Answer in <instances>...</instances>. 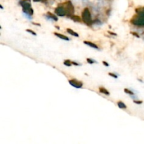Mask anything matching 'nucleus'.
<instances>
[{"mask_svg": "<svg viewBox=\"0 0 144 144\" xmlns=\"http://www.w3.org/2000/svg\"><path fill=\"white\" fill-rule=\"evenodd\" d=\"M136 11L137 15L134 16L131 20V23L133 25L137 26H144V8L141 9H136Z\"/></svg>", "mask_w": 144, "mask_h": 144, "instance_id": "f257e3e1", "label": "nucleus"}, {"mask_svg": "<svg viewBox=\"0 0 144 144\" xmlns=\"http://www.w3.org/2000/svg\"><path fill=\"white\" fill-rule=\"evenodd\" d=\"M82 19L83 22L88 26H90L93 23V20L91 19V16L89 9L85 8L82 13Z\"/></svg>", "mask_w": 144, "mask_h": 144, "instance_id": "f03ea898", "label": "nucleus"}, {"mask_svg": "<svg viewBox=\"0 0 144 144\" xmlns=\"http://www.w3.org/2000/svg\"><path fill=\"white\" fill-rule=\"evenodd\" d=\"M20 5L23 9V12L27 15L32 16L34 14V11L32 9L31 4L30 2V0H23L20 2Z\"/></svg>", "mask_w": 144, "mask_h": 144, "instance_id": "7ed1b4c3", "label": "nucleus"}, {"mask_svg": "<svg viewBox=\"0 0 144 144\" xmlns=\"http://www.w3.org/2000/svg\"><path fill=\"white\" fill-rule=\"evenodd\" d=\"M66 9V12H67V16L70 18L72 16H73L74 13H75V10H74V6L70 2H68L66 4V6L65 7Z\"/></svg>", "mask_w": 144, "mask_h": 144, "instance_id": "20e7f679", "label": "nucleus"}, {"mask_svg": "<svg viewBox=\"0 0 144 144\" xmlns=\"http://www.w3.org/2000/svg\"><path fill=\"white\" fill-rule=\"evenodd\" d=\"M69 84L73 86V87H75L77 89H80L83 87V83L81 81H79L76 79H70L69 81Z\"/></svg>", "mask_w": 144, "mask_h": 144, "instance_id": "39448f33", "label": "nucleus"}, {"mask_svg": "<svg viewBox=\"0 0 144 144\" xmlns=\"http://www.w3.org/2000/svg\"><path fill=\"white\" fill-rule=\"evenodd\" d=\"M55 14L58 16H65L67 15V12L64 6H58L55 9Z\"/></svg>", "mask_w": 144, "mask_h": 144, "instance_id": "423d86ee", "label": "nucleus"}, {"mask_svg": "<svg viewBox=\"0 0 144 144\" xmlns=\"http://www.w3.org/2000/svg\"><path fill=\"white\" fill-rule=\"evenodd\" d=\"M84 44H87V45L91 47H92L93 49H99V46L96 45L95 43L91 42H89V41H84Z\"/></svg>", "mask_w": 144, "mask_h": 144, "instance_id": "0eeeda50", "label": "nucleus"}, {"mask_svg": "<svg viewBox=\"0 0 144 144\" xmlns=\"http://www.w3.org/2000/svg\"><path fill=\"white\" fill-rule=\"evenodd\" d=\"M54 35H56L57 37H58V38L61 39V40H65V41H69V38L67 36L64 35V34H60V33H58V32H54Z\"/></svg>", "mask_w": 144, "mask_h": 144, "instance_id": "6e6552de", "label": "nucleus"}, {"mask_svg": "<svg viewBox=\"0 0 144 144\" xmlns=\"http://www.w3.org/2000/svg\"><path fill=\"white\" fill-rule=\"evenodd\" d=\"M99 91H100V93H103V94L107 95V96H109V95H110V92H109L105 88L103 87H99Z\"/></svg>", "mask_w": 144, "mask_h": 144, "instance_id": "1a4fd4ad", "label": "nucleus"}, {"mask_svg": "<svg viewBox=\"0 0 144 144\" xmlns=\"http://www.w3.org/2000/svg\"><path fill=\"white\" fill-rule=\"evenodd\" d=\"M46 16H47L49 18H50L51 19H53L54 21H58V18H57L56 15H54L53 14H51V12H47Z\"/></svg>", "mask_w": 144, "mask_h": 144, "instance_id": "9d476101", "label": "nucleus"}, {"mask_svg": "<svg viewBox=\"0 0 144 144\" xmlns=\"http://www.w3.org/2000/svg\"><path fill=\"white\" fill-rule=\"evenodd\" d=\"M67 32H68V33H69L70 34H71V35L74 36V37H79V34H77L76 32H75L74 30H72V29H70V28L67 29Z\"/></svg>", "mask_w": 144, "mask_h": 144, "instance_id": "9b49d317", "label": "nucleus"}, {"mask_svg": "<svg viewBox=\"0 0 144 144\" xmlns=\"http://www.w3.org/2000/svg\"><path fill=\"white\" fill-rule=\"evenodd\" d=\"M70 18L72 19L73 20H74L75 22H82V19H81V18L78 16H76V15H73V16H72L70 17Z\"/></svg>", "mask_w": 144, "mask_h": 144, "instance_id": "f8f14e48", "label": "nucleus"}, {"mask_svg": "<svg viewBox=\"0 0 144 144\" xmlns=\"http://www.w3.org/2000/svg\"><path fill=\"white\" fill-rule=\"evenodd\" d=\"M117 105H118V107H119V108H121V109H126V108H127V105L122 101L117 102Z\"/></svg>", "mask_w": 144, "mask_h": 144, "instance_id": "ddd939ff", "label": "nucleus"}, {"mask_svg": "<svg viewBox=\"0 0 144 144\" xmlns=\"http://www.w3.org/2000/svg\"><path fill=\"white\" fill-rule=\"evenodd\" d=\"M63 64L66 66H68V67H70L71 65H73L72 63V61H70V60H65L64 62H63Z\"/></svg>", "mask_w": 144, "mask_h": 144, "instance_id": "4468645a", "label": "nucleus"}, {"mask_svg": "<svg viewBox=\"0 0 144 144\" xmlns=\"http://www.w3.org/2000/svg\"><path fill=\"white\" fill-rule=\"evenodd\" d=\"M124 91L126 93H127V94H129V95H131V96H133V95L134 94L132 91L129 90V89H127V88H125V89H124Z\"/></svg>", "mask_w": 144, "mask_h": 144, "instance_id": "2eb2a0df", "label": "nucleus"}, {"mask_svg": "<svg viewBox=\"0 0 144 144\" xmlns=\"http://www.w3.org/2000/svg\"><path fill=\"white\" fill-rule=\"evenodd\" d=\"M87 61L88 63H89V64H93V63H96V61H94V60L92 59V58H87Z\"/></svg>", "mask_w": 144, "mask_h": 144, "instance_id": "dca6fc26", "label": "nucleus"}, {"mask_svg": "<svg viewBox=\"0 0 144 144\" xmlns=\"http://www.w3.org/2000/svg\"><path fill=\"white\" fill-rule=\"evenodd\" d=\"M26 32H28L30 33V34H32V35H34V36H36V35H37L36 32H34L33 30H30V29H27V30H26Z\"/></svg>", "mask_w": 144, "mask_h": 144, "instance_id": "f3484780", "label": "nucleus"}, {"mask_svg": "<svg viewBox=\"0 0 144 144\" xmlns=\"http://www.w3.org/2000/svg\"><path fill=\"white\" fill-rule=\"evenodd\" d=\"M108 75H109L110 77H114V78H115V79H117V77H118L117 75H115V74H114V73H109Z\"/></svg>", "mask_w": 144, "mask_h": 144, "instance_id": "a211bd4d", "label": "nucleus"}, {"mask_svg": "<svg viewBox=\"0 0 144 144\" xmlns=\"http://www.w3.org/2000/svg\"><path fill=\"white\" fill-rule=\"evenodd\" d=\"M134 103H136V104H138V105H140V104H141V103H143V102L141 101H134Z\"/></svg>", "mask_w": 144, "mask_h": 144, "instance_id": "6ab92c4d", "label": "nucleus"}, {"mask_svg": "<svg viewBox=\"0 0 144 144\" xmlns=\"http://www.w3.org/2000/svg\"><path fill=\"white\" fill-rule=\"evenodd\" d=\"M131 34H133V35H134V36H136V37H138V38H139V35H138V34H137V33H136V32H131Z\"/></svg>", "mask_w": 144, "mask_h": 144, "instance_id": "aec40b11", "label": "nucleus"}, {"mask_svg": "<svg viewBox=\"0 0 144 144\" xmlns=\"http://www.w3.org/2000/svg\"><path fill=\"white\" fill-rule=\"evenodd\" d=\"M103 64L105 66H107V67H108V66H109V64H108L107 62H105V61H103Z\"/></svg>", "mask_w": 144, "mask_h": 144, "instance_id": "412c9836", "label": "nucleus"}, {"mask_svg": "<svg viewBox=\"0 0 144 144\" xmlns=\"http://www.w3.org/2000/svg\"><path fill=\"white\" fill-rule=\"evenodd\" d=\"M72 63H73V65H76V66H78V65H79V63H76V62H72Z\"/></svg>", "mask_w": 144, "mask_h": 144, "instance_id": "4be33fe9", "label": "nucleus"}, {"mask_svg": "<svg viewBox=\"0 0 144 144\" xmlns=\"http://www.w3.org/2000/svg\"><path fill=\"white\" fill-rule=\"evenodd\" d=\"M108 32H109L110 34H112V35H115V36H116V35H117L115 33H113V32H110V31H108Z\"/></svg>", "mask_w": 144, "mask_h": 144, "instance_id": "5701e85b", "label": "nucleus"}]
</instances>
